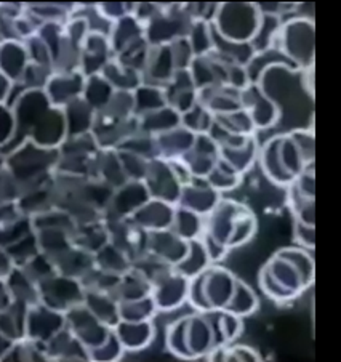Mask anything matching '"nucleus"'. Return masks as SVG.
I'll return each mask as SVG.
<instances>
[{
  "label": "nucleus",
  "instance_id": "e433bc0d",
  "mask_svg": "<svg viewBox=\"0 0 341 362\" xmlns=\"http://www.w3.org/2000/svg\"><path fill=\"white\" fill-rule=\"evenodd\" d=\"M205 313L212 321L215 335H217L218 346L231 345V343L242 334L244 330L242 317L232 315V313L226 310H215V311H205Z\"/></svg>",
  "mask_w": 341,
  "mask_h": 362
},
{
  "label": "nucleus",
  "instance_id": "de8ad7c7",
  "mask_svg": "<svg viewBox=\"0 0 341 362\" xmlns=\"http://www.w3.org/2000/svg\"><path fill=\"white\" fill-rule=\"evenodd\" d=\"M242 173H239L236 168H232L229 164L220 159L205 180L210 183L212 188L223 194V192L236 189L242 183Z\"/></svg>",
  "mask_w": 341,
  "mask_h": 362
},
{
  "label": "nucleus",
  "instance_id": "ddd939ff",
  "mask_svg": "<svg viewBox=\"0 0 341 362\" xmlns=\"http://www.w3.org/2000/svg\"><path fill=\"white\" fill-rule=\"evenodd\" d=\"M64 327V313L52 310L44 303L29 306L26 316V339L47 345Z\"/></svg>",
  "mask_w": 341,
  "mask_h": 362
},
{
  "label": "nucleus",
  "instance_id": "cd10ccee",
  "mask_svg": "<svg viewBox=\"0 0 341 362\" xmlns=\"http://www.w3.org/2000/svg\"><path fill=\"white\" fill-rule=\"evenodd\" d=\"M63 111L66 116V125H68V136H77L92 132L97 111L82 96L68 103L63 107Z\"/></svg>",
  "mask_w": 341,
  "mask_h": 362
},
{
  "label": "nucleus",
  "instance_id": "58836bf2",
  "mask_svg": "<svg viewBox=\"0 0 341 362\" xmlns=\"http://www.w3.org/2000/svg\"><path fill=\"white\" fill-rule=\"evenodd\" d=\"M203 228H205V216L177 205L173 225L170 228L172 231H175L179 238L189 243V240L199 239L202 236Z\"/></svg>",
  "mask_w": 341,
  "mask_h": 362
},
{
  "label": "nucleus",
  "instance_id": "0eeeda50",
  "mask_svg": "<svg viewBox=\"0 0 341 362\" xmlns=\"http://www.w3.org/2000/svg\"><path fill=\"white\" fill-rule=\"evenodd\" d=\"M194 20L188 13L186 5L162 7L146 24V40L149 45H169L177 39L188 37Z\"/></svg>",
  "mask_w": 341,
  "mask_h": 362
},
{
  "label": "nucleus",
  "instance_id": "680f3d73",
  "mask_svg": "<svg viewBox=\"0 0 341 362\" xmlns=\"http://www.w3.org/2000/svg\"><path fill=\"white\" fill-rule=\"evenodd\" d=\"M122 343L117 339L116 334H111L109 339H107L103 345L100 348L90 351V359H97V361H112V359H119L122 354Z\"/></svg>",
  "mask_w": 341,
  "mask_h": 362
},
{
  "label": "nucleus",
  "instance_id": "4468645a",
  "mask_svg": "<svg viewBox=\"0 0 341 362\" xmlns=\"http://www.w3.org/2000/svg\"><path fill=\"white\" fill-rule=\"evenodd\" d=\"M189 279L173 268L152 284L151 297L157 311H173L188 300Z\"/></svg>",
  "mask_w": 341,
  "mask_h": 362
},
{
  "label": "nucleus",
  "instance_id": "6ab92c4d",
  "mask_svg": "<svg viewBox=\"0 0 341 362\" xmlns=\"http://www.w3.org/2000/svg\"><path fill=\"white\" fill-rule=\"evenodd\" d=\"M181 160L188 165L194 178H207L220 160V146L208 134L196 136L194 146Z\"/></svg>",
  "mask_w": 341,
  "mask_h": 362
},
{
  "label": "nucleus",
  "instance_id": "5fc2aeb1",
  "mask_svg": "<svg viewBox=\"0 0 341 362\" xmlns=\"http://www.w3.org/2000/svg\"><path fill=\"white\" fill-rule=\"evenodd\" d=\"M293 141L297 143L298 149L308 165L316 164V134L314 127L309 125L306 129H293L289 132Z\"/></svg>",
  "mask_w": 341,
  "mask_h": 362
},
{
  "label": "nucleus",
  "instance_id": "13d9d810",
  "mask_svg": "<svg viewBox=\"0 0 341 362\" xmlns=\"http://www.w3.org/2000/svg\"><path fill=\"white\" fill-rule=\"evenodd\" d=\"M170 45V50H172V55H173V62H175V68L177 71H181V69H189L191 63L194 62V52H193V47H191L188 37H181V39H177L175 42H172Z\"/></svg>",
  "mask_w": 341,
  "mask_h": 362
},
{
  "label": "nucleus",
  "instance_id": "3c124183",
  "mask_svg": "<svg viewBox=\"0 0 341 362\" xmlns=\"http://www.w3.org/2000/svg\"><path fill=\"white\" fill-rule=\"evenodd\" d=\"M213 122L215 116L205 106H202L199 101H197L188 112L181 114V125L196 135L208 134Z\"/></svg>",
  "mask_w": 341,
  "mask_h": 362
},
{
  "label": "nucleus",
  "instance_id": "603ef678",
  "mask_svg": "<svg viewBox=\"0 0 341 362\" xmlns=\"http://www.w3.org/2000/svg\"><path fill=\"white\" fill-rule=\"evenodd\" d=\"M188 40L193 47L194 57H203L213 52V31L212 23L207 21H194L191 28Z\"/></svg>",
  "mask_w": 341,
  "mask_h": 362
},
{
  "label": "nucleus",
  "instance_id": "e2e57ef3",
  "mask_svg": "<svg viewBox=\"0 0 341 362\" xmlns=\"http://www.w3.org/2000/svg\"><path fill=\"white\" fill-rule=\"evenodd\" d=\"M15 135V116L10 107L0 105V146H5Z\"/></svg>",
  "mask_w": 341,
  "mask_h": 362
},
{
  "label": "nucleus",
  "instance_id": "f8f14e48",
  "mask_svg": "<svg viewBox=\"0 0 341 362\" xmlns=\"http://www.w3.org/2000/svg\"><path fill=\"white\" fill-rule=\"evenodd\" d=\"M244 207L245 204L232 201V199L221 197L217 207L205 216L203 234H207V236H210L213 240H217V243L223 244L229 249L232 229H234L237 216L242 212Z\"/></svg>",
  "mask_w": 341,
  "mask_h": 362
},
{
  "label": "nucleus",
  "instance_id": "bf43d9fd",
  "mask_svg": "<svg viewBox=\"0 0 341 362\" xmlns=\"http://www.w3.org/2000/svg\"><path fill=\"white\" fill-rule=\"evenodd\" d=\"M316 164L309 165L298 175V178L290 185L292 189H295L298 194L308 199H316Z\"/></svg>",
  "mask_w": 341,
  "mask_h": 362
},
{
  "label": "nucleus",
  "instance_id": "6e6552de",
  "mask_svg": "<svg viewBox=\"0 0 341 362\" xmlns=\"http://www.w3.org/2000/svg\"><path fill=\"white\" fill-rule=\"evenodd\" d=\"M40 303L52 308V310L66 313L71 308L80 305L85 301V291H83L79 279L53 274L49 279H44L37 284Z\"/></svg>",
  "mask_w": 341,
  "mask_h": 362
},
{
  "label": "nucleus",
  "instance_id": "864d4df0",
  "mask_svg": "<svg viewBox=\"0 0 341 362\" xmlns=\"http://www.w3.org/2000/svg\"><path fill=\"white\" fill-rule=\"evenodd\" d=\"M279 252H282L285 257H289L290 260L301 269V273L304 276V279H306L308 286L309 287L313 286L316 281V262H314L313 252L303 249V247H298V245L282 247V249H279Z\"/></svg>",
  "mask_w": 341,
  "mask_h": 362
},
{
  "label": "nucleus",
  "instance_id": "79ce46f5",
  "mask_svg": "<svg viewBox=\"0 0 341 362\" xmlns=\"http://www.w3.org/2000/svg\"><path fill=\"white\" fill-rule=\"evenodd\" d=\"M135 116L141 117L148 112L157 111L160 107L169 106L167 105L165 92L162 87L155 86H148V83H143V86L135 90Z\"/></svg>",
  "mask_w": 341,
  "mask_h": 362
},
{
  "label": "nucleus",
  "instance_id": "4c0bfd02",
  "mask_svg": "<svg viewBox=\"0 0 341 362\" xmlns=\"http://www.w3.org/2000/svg\"><path fill=\"white\" fill-rule=\"evenodd\" d=\"M212 260L210 255L205 249V244L202 243V239H194L189 240V249L186 257L179 262L175 269L178 271L179 274L186 276L188 279H193L194 276L201 274L202 271H205L208 267H212Z\"/></svg>",
  "mask_w": 341,
  "mask_h": 362
},
{
  "label": "nucleus",
  "instance_id": "b1692460",
  "mask_svg": "<svg viewBox=\"0 0 341 362\" xmlns=\"http://www.w3.org/2000/svg\"><path fill=\"white\" fill-rule=\"evenodd\" d=\"M175 209L177 205L159 201V199H151L141 209L136 210L130 218L146 231H162V229L172 228Z\"/></svg>",
  "mask_w": 341,
  "mask_h": 362
},
{
  "label": "nucleus",
  "instance_id": "393cba45",
  "mask_svg": "<svg viewBox=\"0 0 341 362\" xmlns=\"http://www.w3.org/2000/svg\"><path fill=\"white\" fill-rule=\"evenodd\" d=\"M241 92L242 90H237L229 86H212L199 90L197 101L202 106H205L213 116H220V114H227L241 110Z\"/></svg>",
  "mask_w": 341,
  "mask_h": 362
},
{
  "label": "nucleus",
  "instance_id": "c756f323",
  "mask_svg": "<svg viewBox=\"0 0 341 362\" xmlns=\"http://www.w3.org/2000/svg\"><path fill=\"white\" fill-rule=\"evenodd\" d=\"M152 293V284L149 282L145 276H143L138 269L131 267L130 271L124 273L121 276L117 287L114 288L111 293L119 303L122 301H131V300H140L151 297Z\"/></svg>",
  "mask_w": 341,
  "mask_h": 362
},
{
  "label": "nucleus",
  "instance_id": "aec40b11",
  "mask_svg": "<svg viewBox=\"0 0 341 362\" xmlns=\"http://www.w3.org/2000/svg\"><path fill=\"white\" fill-rule=\"evenodd\" d=\"M189 243L179 238L172 229L162 231H149L148 234V252L160 260L172 264L173 268L186 257Z\"/></svg>",
  "mask_w": 341,
  "mask_h": 362
},
{
  "label": "nucleus",
  "instance_id": "72a5a7b5",
  "mask_svg": "<svg viewBox=\"0 0 341 362\" xmlns=\"http://www.w3.org/2000/svg\"><path fill=\"white\" fill-rule=\"evenodd\" d=\"M179 125H181V114L172 106L160 107L157 111L148 112L140 117V130L151 136L162 135Z\"/></svg>",
  "mask_w": 341,
  "mask_h": 362
},
{
  "label": "nucleus",
  "instance_id": "a211bd4d",
  "mask_svg": "<svg viewBox=\"0 0 341 362\" xmlns=\"http://www.w3.org/2000/svg\"><path fill=\"white\" fill-rule=\"evenodd\" d=\"M265 269L276 279L285 291H289L293 297H301L308 291L309 286L301 269L293 263L289 257H285L282 252H276L265 263Z\"/></svg>",
  "mask_w": 341,
  "mask_h": 362
},
{
  "label": "nucleus",
  "instance_id": "4be33fe9",
  "mask_svg": "<svg viewBox=\"0 0 341 362\" xmlns=\"http://www.w3.org/2000/svg\"><path fill=\"white\" fill-rule=\"evenodd\" d=\"M177 68L173 62L170 45H151L146 62V68L143 71V82L148 86L165 87L175 76Z\"/></svg>",
  "mask_w": 341,
  "mask_h": 362
},
{
  "label": "nucleus",
  "instance_id": "a878e982",
  "mask_svg": "<svg viewBox=\"0 0 341 362\" xmlns=\"http://www.w3.org/2000/svg\"><path fill=\"white\" fill-rule=\"evenodd\" d=\"M29 63L25 42H0V74L11 82H21Z\"/></svg>",
  "mask_w": 341,
  "mask_h": 362
},
{
  "label": "nucleus",
  "instance_id": "4d7b16f0",
  "mask_svg": "<svg viewBox=\"0 0 341 362\" xmlns=\"http://www.w3.org/2000/svg\"><path fill=\"white\" fill-rule=\"evenodd\" d=\"M119 159L122 162V167L125 173H127L128 180L133 181H143L146 178L148 168H149V159L141 158L138 154L128 153V151H117Z\"/></svg>",
  "mask_w": 341,
  "mask_h": 362
},
{
  "label": "nucleus",
  "instance_id": "7ed1b4c3",
  "mask_svg": "<svg viewBox=\"0 0 341 362\" xmlns=\"http://www.w3.org/2000/svg\"><path fill=\"white\" fill-rule=\"evenodd\" d=\"M258 160L266 178L280 188H289L298 175L309 167L289 132L271 136L260 146Z\"/></svg>",
  "mask_w": 341,
  "mask_h": 362
},
{
  "label": "nucleus",
  "instance_id": "8fccbe9b",
  "mask_svg": "<svg viewBox=\"0 0 341 362\" xmlns=\"http://www.w3.org/2000/svg\"><path fill=\"white\" fill-rule=\"evenodd\" d=\"M215 122L220 124L223 129L234 135H244L250 136L255 135V124L252 117L249 116V112L241 107V110L227 112V114H220V116H215Z\"/></svg>",
  "mask_w": 341,
  "mask_h": 362
},
{
  "label": "nucleus",
  "instance_id": "09e8293b",
  "mask_svg": "<svg viewBox=\"0 0 341 362\" xmlns=\"http://www.w3.org/2000/svg\"><path fill=\"white\" fill-rule=\"evenodd\" d=\"M157 311L152 297L131 300V301H122L119 303V315H121V321H130V322H140V321H151V317Z\"/></svg>",
  "mask_w": 341,
  "mask_h": 362
},
{
  "label": "nucleus",
  "instance_id": "bb28decb",
  "mask_svg": "<svg viewBox=\"0 0 341 362\" xmlns=\"http://www.w3.org/2000/svg\"><path fill=\"white\" fill-rule=\"evenodd\" d=\"M196 136V134L184 129L183 125H179L170 132H165L162 135H157L155 136V143H157L159 158L181 159L184 154H188L193 149Z\"/></svg>",
  "mask_w": 341,
  "mask_h": 362
},
{
  "label": "nucleus",
  "instance_id": "412c9836",
  "mask_svg": "<svg viewBox=\"0 0 341 362\" xmlns=\"http://www.w3.org/2000/svg\"><path fill=\"white\" fill-rule=\"evenodd\" d=\"M111 42L104 34L90 33L80 50V71L85 77L101 74L104 66L111 62Z\"/></svg>",
  "mask_w": 341,
  "mask_h": 362
},
{
  "label": "nucleus",
  "instance_id": "37998d69",
  "mask_svg": "<svg viewBox=\"0 0 341 362\" xmlns=\"http://www.w3.org/2000/svg\"><path fill=\"white\" fill-rule=\"evenodd\" d=\"M95 267L112 274H124L131 269L130 258L111 243L95 253Z\"/></svg>",
  "mask_w": 341,
  "mask_h": 362
},
{
  "label": "nucleus",
  "instance_id": "2eb2a0df",
  "mask_svg": "<svg viewBox=\"0 0 341 362\" xmlns=\"http://www.w3.org/2000/svg\"><path fill=\"white\" fill-rule=\"evenodd\" d=\"M148 201H151V194L145 181L130 180L128 183L114 191L104 218H128Z\"/></svg>",
  "mask_w": 341,
  "mask_h": 362
},
{
  "label": "nucleus",
  "instance_id": "6e6d98bb",
  "mask_svg": "<svg viewBox=\"0 0 341 362\" xmlns=\"http://www.w3.org/2000/svg\"><path fill=\"white\" fill-rule=\"evenodd\" d=\"M258 284L261 292L265 293L269 300L276 301V303H289L292 300H297V297H293L289 291H285V288L268 273L265 267H263L258 273Z\"/></svg>",
  "mask_w": 341,
  "mask_h": 362
},
{
  "label": "nucleus",
  "instance_id": "f3484780",
  "mask_svg": "<svg viewBox=\"0 0 341 362\" xmlns=\"http://www.w3.org/2000/svg\"><path fill=\"white\" fill-rule=\"evenodd\" d=\"M221 201V192L212 188L205 178H193L183 186L178 205L202 216H207Z\"/></svg>",
  "mask_w": 341,
  "mask_h": 362
},
{
  "label": "nucleus",
  "instance_id": "423d86ee",
  "mask_svg": "<svg viewBox=\"0 0 341 362\" xmlns=\"http://www.w3.org/2000/svg\"><path fill=\"white\" fill-rule=\"evenodd\" d=\"M261 18L258 4L226 2L218 4L212 26L226 40L250 44L258 33Z\"/></svg>",
  "mask_w": 341,
  "mask_h": 362
},
{
  "label": "nucleus",
  "instance_id": "ea45409f",
  "mask_svg": "<svg viewBox=\"0 0 341 362\" xmlns=\"http://www.w3.org/2000/svg\"><path fill=\"white\" fill-rule=\"evenodd\" d=\"M260 308V300L256 297V293L247 282L237 279L234 293L229 300V303L225 308L226 311L232 313L239 317H247Z\"/></svg>",
  "mask_w": 341,
  "mask_h": 362
},
{
  "label": "nucleus",
  "instance_id": "a19ab883",
  "mask_svg": "<svg viewBox=\"0 0 341 362\" xmlns=\"http://www.w3.org/2000/svg\"><path fill=\"white\" fill-rule=\"evenodd\" d=\"M116 90L101 74H95L87 77L85 88H83L82 98L85 100L95 111L100 112L109 105L112 95Z\"/></svg>",
  "mask_w": 341,
  "mask_h": 362
},
{
  "label": "nucleus",
  "instance_id": "c9c22d12",
  "mask_svg": "<svg viewBox=\"0 0 341 362\" xmlns=\"http://www.w3.org/2000/svg\"><path fill=\"white\" fill-rule=\"evenodd\" d=\"M29 306L13 300L7 310L0 311V334L18 341L26 339V316Z\"/></svg>",
  "mask_w": 341,
  "mask_h": 362
},
{
  "label": "nucleus",
  "instance_id": "f704fd0d",
  "mask_svg": "<svg viewBox=\"0 0 341 362\" xmlns=\"http://www.w3.org/2000/svg\"><path fill=\"white\" fill-rule=\"evenodd\" d=\"M85 306L97 316L101 322L116 327L121 322V315H119V301L112 297L111 293L106 292H95L85 291Z\"/></svg>",
  "mask_w": 341,
  "mask_h": 362
},
{
  "label": "nucleus",
  "instance_id": "39448f33",
  "mask_svg": "<svg viewBox=\"0 0 341 362\" xmlns=\"http://www.w3.org/2000/svg\"><path fill=\"white\" fill-rule=\"evenodd\" d=\"M236 282L237 277L229 269L212 264L189 279L188 301L201 313L225 310L234 293Z\"/></svg>",
  "mask_w": 341,
  "mask_h": 362
},
{
  "label": "nucleus",
  "instance_id": "20e7f679",
  "mask_svg": "<svg viewBox=\"0 0 341 362\" xmlns=\"http://www.w3.org/2000/svg\"><path fill=\"white\" fill-rule=\"evenodd\" d=\"M274 48H277L298 71L316 66V23L313 18L293 15L285 20Z\"/></svg>",
  "mask_w": 341,
  "mask_h": 362
},
{
  "label": "nucleus",
  "instance_id": "a18cd8bd",
  "mask_svg": "<svg viewBox=\"0 0 341 362\" xmlns=\"http://www.w3.org/2000/svg\"><path fill=\"white\" fill-rule=\"evenodd\" d=\"M256 229H258V221H256V216L252 212V209L245 207L242 212L239 214L234 229H232V236L229 240V249H237V247H242L250 240L253 239L256 234Z\"/></svg>",
  "mask_w": 341,
  "mask_h": 362
},
{
  "label": "nucleus",
  "instance_id": "2f4dec72",
  "mask_svg": "<svg viewBox=\"0 0 341 362\" xmlns=\"http://www.w3.org/2000/svg\"><path fill=\"white\" fill-rule=\"evenodd\" d=\"M101 76L111 83L114 90L117 92H133L143 86V74L138 71L128 68V66L117 62L112 58L109 63L101 71Z\"/></svg>",
  "mask_w": 341,
  "mask_h": 362
},
{
  "label": "nucleus",
  "instance_id": "49530a36",
  "mask_svg": "<svg viewBox=\"0 0 341 362\" xmlns=\"http://www.w3.org/2000/svg\"><path fill=\"white\" fill-rule=\"evenodd\" d=\"M287 189V207L293 216V221L316 225V199H308L298 194L290 186Z\"/></svg>",
  "mask_w": 341,
  "mask_h": 362
},
{
  "label": "nucleus",
  "instance_id": "c85d7f7f",
  "mask_svg": "<svg viewBox=\"0 0 341 362\" xmlns=\"http://www.w3.org/2000/svg\"><path fill=\"white\" fill-rule=\"evenodd\" d=\"M47 358L55 359H90L88 349L82 345L80 340L64 327L47 343Z\"/></svg>",
  "mask_w": 341,
  "mask_h": 362
},
{
  "label": "nucleus",
  "instance_id": "1a4fd4ad",
  "mask_svg": "<svg viewBox=\"0 0 341 362\" xmlns=\"http://www.w3.org/2000/svg\"><path fill=\"white\" fill-rule=\"evenodd\" d=\"M66 327L80 340V343L90 351L100 348L109 339V325H106L88 310L85 303H80L64 313Z\"/></svg>",
  "mask_w": 341,
  "mask_h": 362
},
{
  "label": "nucleus",
  "instance_id": "9d476101",
  "mask_svg": "<svg viewBox=\"0 0 341 362\" xmlns=\"http://www.w3.org/2000/svg\"><path fill=\"white\" fill-rule=\"evenodd\" d=\"M242 107L252 117L256 130H268L282 117V107L258 83H250L241 92Z\"/></svg>",
  "mask_w": 341,
  "mask_h": 362
},
{
  "label": "nucleus",
  "instance_id": "dca6fc26",
  "mask_svg": "<svg viewBox=\"0 0 341 362\" xmlns=\"http://www.w3.org/2000/svg\"><path fill=\"white\" fill-rule=\"evenodd\" d=\"M87 77L82 71L53 72L45 86V93L53 106L64 107L68 103L80 98L85 88Z\"/></svg>",
  "mask_w": 341,
  "mask_h": 362
},
{
  "label": "nucleus",
  "instance_id": "052dcab7",
  "mask_svg": "<svg viewBox=\"0 0 341 362\" xmlns=\"http://www.w3.org/2000/svg\"><path fill=\"white\" fill-rule=\"evenodd\" d=\"M293 244L314 252L316 249V225L293 221Z\"/></svg>",
  "mask_w": 341,
  "mask_h": 362
},
{
  "label": "nucleus",
  "instance_id": "473e14b6",
  "mask_svg": "<svg viewBox=\"0 0 341 362\" xmlns=\"http://www.w3.org/2000/svg\"><path fill=\"white\" fill-rule=\"evenodd\" d=\"M260 154V144L256 141L255 135L249 138L247 141L241 146L236 148H221L220 149V159L229 164L232 168H236L239 173H245L253 164L258 160Z\"/></svg>",
  "mask_w": 341,
  "mask_h": 362
},
{
  "label": "nucleus",
  "instance_id": "5701e85b",
  "mask_svg": "<svg viewBox=\"0 0 341 362\" xmlns=\"http://www.w3.org/2000/svg\"><path fill=\"white\" fill-rule=\"evenodd\" d=\"M167 105L177 110L179 114L188 112L197 103V90L189 69L177 71L172 81L164 87Z\"/></svg>",
  "mask_w": 341,
  "mask_h": 362
},
{
  "label": "nucleus",
  "instance_id": "f03ea898",
  "mask_svg": "<svg viewBox=\"0 0 341 362\" xmlns=\"http://www.w3.org/2000/svg\"><path fill=\"white\" fill-rule=\"evenodd\" d=\"M167 348L179 359L207 358L218 348L217 335L207 313L184 316L172 322L167 329Z\"/></svg>",
  "mask_w": 341,
  "mask_h": 362
},
{
  "label": "nucleus",
  "instance_id": "c03bdc74",
  "mask_svg": "<svg viewBox=\"0 0 341 362\" xmlns=\"http://www.w3.org/2000/svg\"><path fill=\"white\" fill-rule=\"evenodd\" d=\"M282 23L284 20L280 16L263 13L258 33H256L255 39L250 42V45L253 47L255 53L271 50V48L276 47V40H277V35Z\"/></svg>",
  "mask_w": 341,
  "mask_h": 362
},
{
  "label": "nucleus",
  "instance_id": "69168bd1",
  "mask_svg": "<svg viewBox=\"0 0 341 362\" xmlns=\"http://www.w3.org/2000/svg\"><path fill=\"white\" fill-rule=\"evenodd\" d=\"M20 210H18L16 204H10V205H0V226L7 225V223L15 221L18 218H21Z\"/></svg>",
  "mask_w": 341,
  "mask_h": 362
},
{
  "label": "nucleus",
  "instance_id": "9b49d317",
  "mask_svg": "<svg viewBox=\"0 0 341 362\" xmlns=\"http://www.w3.org/2000/svg\"><path fill=\"white\" fill-rule=\"evenodd\" d=\"M143 181H145L151 199H159V201L178 205L183 183L177 177V173L172 168L169 160L162 158L149 160L146 178Z\"/></svg>",
  "mask_w": 341,
  "mask_h": 362
},
{
  "label": "nucleus",
  "instance_id": "7c9ffc66",
  "mask_svg": "<svg viewBox=\"0 0 341 362\" xmlns=\"http://www.w3.org/2000/svg\"><path fill=\"white\" fill-rule=\"evenodd\" d=\"M116 335L124 349H143L154 339V325L151 321H121L116 325Z\"/></svg>",
  "mask_w": 341,
  "mask_h": 362
},
{
  "label": "nucleus",
  "instance_id": "338daca9",
  "mask_svg": "<svg viewBox=\"0 0 341 362\" xmlns=\"http://www.w3.org/2000/svg\"><path fill=\"white\" fill-rule=\"evenodd\" d=\"M4 167H5V158H2V156H0V170H2Z\"/></svg>",
  "mask_w": 341,
  "mask_h": 362
},
{
  "label": "nucleus",
  "instance_id": "f257e3e1",
  "mask_svg": "<svg viewBox=\"0 0 341 362\" xmlns=\"http://www.w3.org/2000/svg\"><path fill=\"white\" fill-rule=\"evenodd\" d=\"M58 160V148H42L31 140H26L5 159V167L20 183L25 196L50 183L55 177Z\"/></svg>",
  "mask_w": 341,
  "mask_h": 362
},
{
  "label": "nucleus",
  "instance_id": "0e129e2a",
  "mask_svg": "<svg viewBox=\"0 0 341 362\" xmlns=\"http://www.w3.org/2000/svg\"><path fill=\"white\" fill-rule=\"evenodd\" d=\"M314 68L316 66H313V68H308L300 72V83H301V88L303 92L306 93L308 98L311 101H314V96H316V82H314Z\"/></svg>",
  "mask_w": 341,
  "mask_h": 362
}]
</instances>
